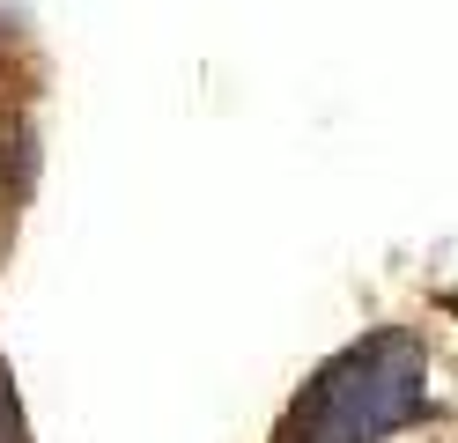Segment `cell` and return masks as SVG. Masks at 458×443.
Returning a JSON list of instances; mask_svg holds the SVG:
<instances>
[{"label": "cell", "instance_id": "obj_1", "mask_svg": "<svg viewBox=\"0 0 458 443\" xmlns=\"http://www.w3.org/2000/svg\"><path fill=\"white\" fill-rule=\"evenodd\" d=\"M421 406V362H414V340H362L355 354L318 377V392L303 399L296 413V436L289 443H362L377 436L385 422H407Z\"/></svg>", "mask_w": 458, "mask_h": 443}]
</instances>
